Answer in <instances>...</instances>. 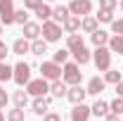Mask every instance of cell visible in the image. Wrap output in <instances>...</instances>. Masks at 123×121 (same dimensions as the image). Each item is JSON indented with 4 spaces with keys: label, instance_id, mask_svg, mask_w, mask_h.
I'll use <instances>...</instances> for the list:
<instances>
[{
    "label": "cell",
    "instance_id": "obj_37",
    "mask_svg": "<svg viewBox=\"0 0 123 121\" xmlns=\"http://www.w3.org/2000/svg\"><path fill=\"white\" fill-rule=\"evenodd\" d=\"M43 121H62L59 114H55V112H47L45 116H43Z\"/></svg>",
    "mask_w": 123,
    "mask_h": 121
},
{
    "label": "cell",
    "instance_id": "obj_43",
    "mask_svg": "<svg viewBox=\"0 0 123 121\" xmlns=\"http://www.w3.org/2000/svg\"><path fill=\"white\" fill-rule=\"evenodd\" d=\"M2 29H5V24H2V21H0V36H2Z\"/></svg>",
    "mask_w": 123,
    "mask_h": 121
},
{
    "label": "cell",
    "instance_id": "obj_31",
    "mask_svg": "<svg viewBox=\"0 0 123 121\" xmlns=\"http://www.w3.org/2000/svg\"><path fill=\"white\" fill-rule=\"evenodd\" d=\"M26 116H24V109L21 107H14V109H10L7 112V121H24Z\"/></svg>",
    "mask_w": 123,
    "mask_h": 121
},
{
    "label": "cell",
    "instance_id": "obj_16",
    "mask_svg": "<svg viewBox=\"0 0 123 121\" xmlns=\"http://www.w3.org/2000/svg\"><path fill=\"white\" fill-rule=\"evenodd\" d=\"M62 29L66 31V33H76L78 29H80V17H76V14H69L64 21H62Z\"/></svg>",
    "mask_w": 123,
    "mask_h": 121
},
{
    "label": "cell",
    "instance_id": "obj_13",
    "mask_svg": "<svg viewBox=\"0 0 123 121\" xmlns=\"http://www.w3.org/2000/svg\"><path fill=\"white\" fill-rule=\"evenodd\" d=\"M85 95H88V90H85V88H80V83H78V86H69V90H66L69 102H74V105L83 102V100H85Z\"/></svg>",
    "mask_w": 123,
    "mask_h": 121
},
{
    "label": "cell",
    "instance_id": "obj_45",
    "mask_svg": "<svg viewBox=\"0 0 123 121\" xmlns=\"http://www.w3.org/2000/svg\"><path fill=\"white\" fill-rule=\"evenodd\" d=\"M121 10H123V0H121Z\"/></svg>",
    "mask_w": 123,
    "mask_h": 121
},
{
    "label": "cell",
    "instance_id": "obj_7",
    "mask_svg": "<svg viewBox=\"0 0 123 121\" xmlns=\"http://www.w3.org/2000/svg\"><path fill=\"white\" fill-rule=\"evenodd\" d=\"M69 12L76 17H85L92 12V2L90 0H71L69 2Z\"/></svg>",
    "mask_w": 123,
    "mask_h": 121
},
{
    "label": "cell",
    "instance_id": "obj_38",
    "mask_svg": "<svg viewBox=\"0 0 123 121\" xmlns=\"http://www.w3.org/2000/svg\"><path fill=\"white\" fill-rule=\"evenodd\" d=\"M7 102H10V97H7V93L2 90V86H0V107H7Z\"/></svg>",
    "mask_w": 123,
    "mask_h": 121
},
{
    "label": "cell",
    "instance_id": "obj_36",
    "mask_svg": "<svg viewBox=\"0 0 123 121\" xmlns=\"http://www.w3.org/2000/svg\"><path fill=\"white\" fill-rule=\"evenodd\" d=\"M43 2H45V0H24V7H26V10H31V12H33V10H36L38 5H43Z\"/></svg>",
    "mask_w": 123,
    "mask_h": 121
},
{
    "label": "cell",
    "instance_id": "obj_9",
    "mask_svg": "<svg viewBox=\"0 0 123 121\" xmlns=\"http://www.w3.org/2000/svg\"><path fill=\"white\" fill-rule=\"evenodd\" d=\"M92 116L90 107L85 105V102H78V105H74V109H71V121H88Z\"/></svg>",
    "mask_w": 123,
    "mask_h": 121
},
{
    "label": "cell",
    "instance_id": "obj_14",
    "mask_svg": "<svg viewBox=\"0 0 123 121\" xmlns=\"http://www.w3.org/2000/svg\"><path fill=\"white\" fill-rule=\"evenodd\" d=\"M40 31H43V26L38 21H26L24 24V38L26 40H36V38H40Z\"/></svg>",
    "mask_w": 123,
    "mask_h": 121
},
{
    "label": "cell",
    "instance_id": "obj_15",
    "mask_svg": "<svg viewBox=\"0 0 123 121\" xmlns=\"http://www.w3.org/2000/svg\"><path fill=\"white\" fill-rule=\"evenodd\" d=\"M97 29H99V21H97V17H92V14L80 17V31H85V33H95Z\"/></svg>",
    "mask_w": 123,
    "mask_h": 121
},
{
    "label": "cell",
    "instance_id": "obj_3",
    "mask_svg": "<svg viewBox=\"0 0 123 121\" xmlns=\"http://www.w3.org/2000/svg\"><path fill=\"white\" fill-rule=\"evenodd\" d=\"M26 93L33 95V97H45L47 93H50V81L47 78H31L29 83H26Z\"/></svg>",
    "mask_w": 123,
    "mask_h": 121
},
{
    "label": "cell",
    "instance_id": "obj_12",
    "mask_svg": "<svg viewBox=\"0 0 123 121\" xmlns=\"http://www.w3.org/2000/svg\"><path fill=\"white\" fill-rule=\"evenodd\" d=\"M71 55H74V62L80 64V67H83V64H88V62L92 60V55H90V50L85 47V43H83V45H78V47H74V50H71Z\"/></svg>",
    "mask_w": 123,
    "mask_h": 121
},
{
    "label": "cell",
    "instance_id": "obj_40",
    "mask_svg": "<svg viewBox=\"0 0 123 121\" xmlns=\"http://www.w3.org/2000/svg\"><path fill=\"white\" fill-rule=\"evenodd\" d=\"M104 121H121V114H114V112H109L107 116H104Z\"/></svg>",
    "mask_w": 123,
    "mask_h": 121
},
{
    "label": "cell",
    "instance_id": "obj_19",
    "mask_svg": "<svg viewBox=\"0 0 123 121\" xmlns=\"http://www.w3.org/2000/svg\"><path fill=\"white\" fill-rule=\"evenodd\" d=\"M90 112H92V116H97V119L102 116V119H104L111 109H109V102H104V100H97V102L90 107Z\"/></svg>",
    "mask_w": 123,
    "mask_h": 121
},
{
    "label": "cell",
    "instance_id": "obj_1",
    "mask_svg": "<svg viewBox=\"0 0 123 121\" xmlns=\"http://www.w3.org/2000/svg\"><path fill=\"white\" fill-rule=\"evenodd\" d=\"M62 81L66 86H78L83 81V71H80V64L76 62H64L62 64Z\"/></svg>",
    "mask_w": 123,
    "mask_h": 121
},
{
    "label": "cell",
    "instance_id": "obj_26",
    "mask_svg": "<svg viewBox=\"0 0 123 121\" xmlns=\"http://www.w3.org/2000/svg\"><path fill=\"white\" fill-rule=\"evenodd\" d=\"M12 100H14V107H21V109H24V107L29 105V93L26 90H17L14 95H12Z\"/></svg>",
    "mask_w": 123,
    "mask_h": 121
},
{
    "label": "cell",
    "instance_id": "obj_4",
    "mask_svg": "<svg viewBox=\"0 0 123 121\" xmlns=\"http://www.w3.org/2000/svg\"><path fill=\"white\" fill-rule=\"evenodd\" d=\"M40 36L45 38L47 43H57V40L62 38V24L52 21V19L43 21V31H40Z\"/></svg>",
    "mask_w": 123,
    "mask_h": 121
},
{
    "label": "cell",
    "instance_id": "obj_42",
    "mask_svg": "<svg viewBox=\"0 0 123 121\" xmlns=\"http://www.w3.org/2000/svg\"><path fill=\"white\" fill-rule=\"evenodd\" d=\"M0 121H5V109L0 107Z\"/></svg>",
    "mask_w": 123,
    "mask_h": 121
},
{
    "label": "cell",
    "instance_id": "obj_18",
    "mask_svg": "<svg viewBox=\"0 0 123 121\" xmlns=\"http://www.w3.org/2000/svg\"><path fill=\"white\" fill-rule=\"evenodd\" d=\"M107 47L111 50V55H123V36H118V33H114V36L109 38Z\"/></svg>",
    "mask_w": 123,
    "mask_h": 121
},
{
    "label": "cell",
    "instance_id": "obj_5",
    "mask_svg": "<svg viewBox=\"0 0 123 121\" xmlns=\"http://www.w3.org/2000/svg\"><path fill=\"white\" fill-rule=\"evenodd\" d=\"M40 76L47 78V81H57V78H62V64H57L55 60L43 62V64H40Z\"/></svg>",
    "mask_w": 123,
    "mask_h": 121
},
{
    "label": "cell",
    "instance_id": "obj_17",
    "mask_svg": "<svg viewBox=\"0 0 123 121\" xmlns=\"http://www.w3.org/2000/svg\"><path fill=\"white\" fill-rule=\"evenodd\" d=\"M66 90H69V86L57 78V81H50V93H52V97H66Z\"/></svg>",
    "mask_w": 123,
    "mask_h": 121
},
{
    "label": "cell",
    "instance_id": "obj_22",
    "mask_svg": "<svg viewBox=\"0 0 123 121\" xmlns=\"http://www.w3.org/2000/svg\"><path fill=\"white\" fill-rule=\"evenodd\" d=\"M33 14L38 17L40 21H47V19H52V7H50L47 2H43V5H38V7L33 10Z\"/></svg>",
    "mask_w": 123,
    "mask_h": 121
},
{
    "label": "cell",
    "instance_id": "obj_44",
    "mask_svg": "<svg viewBox=\"0 0 123 121\" xmlns=\"http://www.w3.org/2000/svg\"><path fill=\"white\" fill-rule=\"evenodd\" d=\"M45 2H57V0H45Z\"/></svg>",
    "mask_w": 123,
    "mask_h": 121
},
{
    "label": "cell",
    "instance_id": "obj_35",
    "mask_svg": "<svg viewBox=\"0 0 123 121\" xmlns=\"http://www.w3.org/2000/svg\"><path fill=\"white\" fill-rule=\"evenodd\" d=\"M111 31L118 33V36H123V19H114L111 21Z\"/></svg>",
    "mask_w": 123,
    "mask_h": 121
},
{
    "label": "cell",
    "instance_id": "obj_34",
    "mask_svg": "<svg viewBox=\"0 0 123 121\" xmlns=\"http://www.w3.org/2000/svg\"><path fill=\"white\" fill-rule=\"evenodd\" d=\"M116 5H118V0H99V7L102 10H109V12H114Z\"/></svg>",
    "mask_w": 123,
    "mask_h": 121
},
{
    "label": "cell",
    "instance_id": "obj_30",
    "mask_svg": "<svg viewBox=\"0 0 123 121\" xmlns=\"http://www.w3.org/2000/svg\"><path fill=\"white\" fill-rule=\"evenodd\" d=\"M97 21H99V24H111V21H114V12H109V10H102V7H99V12H97Z\"/></svg>",
    "mask_w": 123,
    "mask_h": 121
},
{
    "label": "cell",
    "instance_id": "obj_20",
    "mask_svg": "<svg viewBox=\"0 0 123 121\" xmlns=\"http://www.w3.org/2000/svg\"><path fill=\"white\" fill-rule=\"evenodd\" d=\"M109 38H111V36H109L107 31H102V29H97L95 33H90V40H92V45H95V47L107 45V43H109Z\"/></svg>",
    "mask_w": 123,
    "mask_h": 121
},
{
    "label": "cell",
    "instance_id": "obj_41",
    "mask_svg": "<svg viewBox=\"0 0 123 121\" xmlns=\"http://www.w3.org/2000/svg\"><path fill=\"white\" fill-rule=\"evenodd\" d=\"M116 95H118V97H123V81H118V83H116Z\"/></svg>",
    "mask_w": 123,
    "mask_h": 121
},
{
    "label": "cell",
    "instance_id": "obj_27",
    "mask_svg": "<svg viewBox=\"0 0 123 121\" xmlns=\"http://www.w3.org/2000/svg\"><path fill=\"white\" fill-rule=\"evenodd\" d=\"M78 45H83V36H80V33H69V36H66V47H69V50H74V47H78Z\"/></svg>",
    "mask_w": 123,
    "mask_h": 121
},
{
    "label": "cell",
    "instance_id": "obj_33",
    "mask_svg": "<svg viewBox=\"0 0 123 121\" xmlns=\"http://www.w3.org/2000/svg\"><path fill=\"white\" fill-rule=\"evenodd\" d=\"M109 109L114 114H123V97H116L114 102H109Z\"/></svg>",
    "mask_w": 123,
    "mask_h": 121
},
{
    "label": "cell",
    "instance_id": "obj_21",
    "mask_svg": "<svg viewBox=\"0 0 123 121\" xmlns=\"http://www.w3.org/2000/svg\"><path fill=\"white\" fill-rule=\"evenodd\" d=\"M12 52L14 55H26V52H31V43L26 38H17L14 43H12Z\"/></svg>",
    "mask_w": 123,
    "mask_h": 121
},
{
    "label": "cell",
    "instance_id": "obj_2",
    "mask_svg": "<svg viewBox=\"0 0 123 121\" xmlns=\"http://www.w3.org/2000/svg\"><path fill=\"white\" fill-rule=\"evenodd\" d=\"M92 62H95L97 71H107V69H111V50H109L107 45L95 47V52H92Z\"/></svg>",
    "mask_w": 123,
    "mask_h": 121
},
{
    "label": "cell",
    "instance_id": "obj_25",
    "mask_svg": "<svg viewBox=\"0 0 123 121\" xmlns=\"http://www.w3.org/2000/svg\"><path fill=\"white\" fill-rule=\"evenodd\" d=\"M14 76V67H10L5 60H0V83H5V81H10Z\"/></svg>",
    "mask_w": 123,
    "mask_h": 121
},
{
    "label": "cell",
    "instance_id": "obj_23",
    "mask_svg": "<svg viewBox=\"0 0 123 121\" xmlns=\"http://www.w3.org/2000/svg\"><path fill=\"white\" fill-rule=\"evenodd\" d=\"M31 52L38 55V57L45 55V52H47V40H45V38H36V40H31Z\"/></svg>",
    "mask_w": 123,
    "mask_h": 121
},
{
    "label": "cell",
    "instance_id": "obj_29",
    "mask_svg": "<svg viewBox=\"0 0 123 121\" xmlns=\"http://www.w3.org/2000/svg\"><path fill=\"white\" fill-rule=\"evenodd\" d=\"M29 21V10L26 7H19V10H14V24H26Z\"/></svg>",
    "mask_w": 123,
    "mask_h": 121
},
{
    "label": "cell",
    "instance_id": "obj_8",
    "mask_svg": "<svg viewBox=\"0 0 123 121\" xmlns=\"http://www.w3.org/2000/svg\"><path fill=\"white\" fill-rule=\"evenodd\" d=\"M0 21L5 26L14 24V5H12V0H0Z\"/></svg>",
    "mask_w": 123,
    "mask_h": 121
},
{
    "label": "cell",
    "instance_id": "obj_28",
    "mask_svg": "<svg viewBox=\"0 0 123 121\" xmlns=\"http://www.w3.org/2000/svg\"><path fill=\"white\" fill-rule=\"evenodd\" d=\"M104 81L116 86L118 81H123V78H121V71H118V69H107V71H104Z\"/></svg>",
    "mask_w": 123,
    "mask_h": 121
},
{
    "label": "cell",
    "instance_id": "obj_39",
    "mask_svg": "<svg viewBox=\"0 0 123 121\" xmlns=\"http://www.w3.org/2000/svg\"><path fill=\"white\" fill-rule=\"evenodd\" d=\"M7 55H10V47L5 45V43H0V60H5Z\"/></svg>",
    "mask_w": 123,
    "mask_h": 121
},
{
    "label": "cell",
    "instance_id": "obj_6",
    "mask_svg": "<svg viewBox=\"0 0 123 121\" xmlns=\"http://www.w3.org/2000/svg\"><path fill=\"white\" fill-rule=\"evenodd\" d=\"M12 81H14L17 86H26L31 81V67L26 62H19L14 64V76H12Z\"/></svg>",
    "mask_w": 123,
    "mask_h": 121
},
{
    "label": "cell",
    "instance_id": "obj_11",
    "mask_svg": "<svg viewBox=\"0 0 123 121\" xmlns=\"http://www.w3.org/2000/svg\"><path fill=\"white\" fill-rule=\"evenodd\" d=\"M31 112L36 116H45L47 112H50V97H36L31 102Z\"/></svg>",
    "mask_w": 123,
    "mask_h": 121
},
{
    "label": "cell",
    "instance_id": "obj_24",
    "mask_svg": "<svg viewBox=\"0 0 123 121\" xmlns=\"http://www.w3.org/2000/svg\"><path fill=\"white\" fill-rule=\"evenodd\" d=\"M69 14H71V12H69V7H66V5H57V7L52 10V21L62 24V21H64Z\"/></svg>",
    "mask_w": 123,
    "mask_h": 121
},
{
    "label": "cell",
    "instance_id": "obj_32",
    "mask_svg": "<svg viewBox=\"0 0 123 121\" xmlns=\"http://www.w3.org/2000/svg\"><path fill=\"white\" fill-rule=\"evenodd\" d=\"M69 55H71V50H69V47H66V50H57V52L52 55V60L57 62V64H64V62L69 60Z\"/></svg>",
    "mask_w": 123,
    "mask_h": 121
},
{
    "label": "cell",
    "instance_id": "obj_10",
    "mask_svg": "<svg viewBox=\"0 0 123 121\" xmlns=\"http://www.w3.org/2000/svg\"><path fill=\"white\" fill-rule=\"evenodd\" d=\"M104 88H107V81H104V78H99V76H92L90 81H88V88H85V90H88V95L99 97Z\"/></svg>",
    "mask_w": 123,
    "mask_h": 121
}]
</instances>
